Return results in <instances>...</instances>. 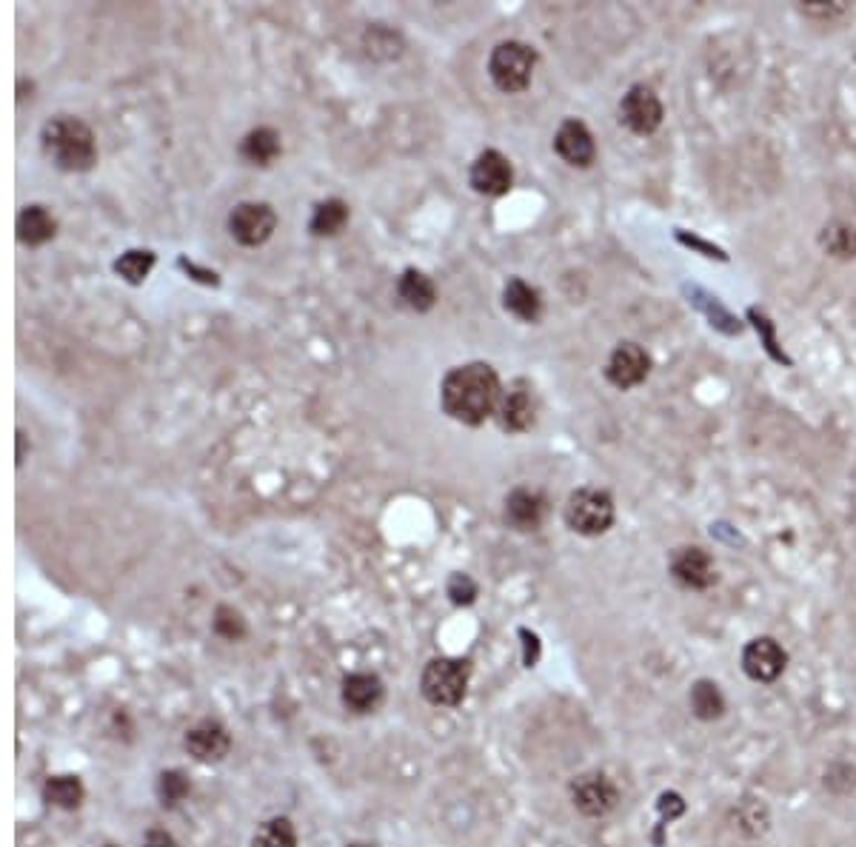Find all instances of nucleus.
Returning <instances> with one entry per match:
<instances>
[{
    "label": "nucleus",
    "mask_w": 856,
    "mask_h": 847,
    "mask_svg": "<svg viewBox=\"0 0 856 847\" xmlns=\"http://www.w3.org/2000/svg\"><path fill=\"white\" fill-rule=\"evenodd\" d=\"M345 223H349V204H343L340 197H331V200L317 204L309 229L317 238H334L345 229Z\"/></svg>",
    "instance_id": "4be33fe9"
},
{
    "label": "nucleus",
    "mask_w": 856,
    "mask_h": 847,
    "mask_svg": "<svg viewBox=\"0 0 856 847\" xmlns=\"http://www.w3.org/2000/svg\"><path fill=\"white\" fill-rule=\"evenodd\" d=\"M786 651L771 637H759L745 645L743 668L751 680L773 682L779 673L786 671Z\"/></svg>",
    "instance_id": "9b49d317"
},
{
    "label": "nucleus",
    "mask_w": 856,
    "mask_h": 847,
    "mask_svg": "<svg viewBox=\"0 0 856 847\" xmlns=\"http://www.w3.org/2000/svg\"><path fill=\"white\" fill-rule=\"evenodd\" d=\"M503 306L523 322H537L542 315L540 292L528 286L526 280H519V277L508 280L506 288H503Z\"/></svg>",
    "instance_id": "f3484780"
},
{
    "label": "nucleus",
    "mask_w": 856,
    "mask_h": 847,
    "mask_svg": "<svg viewBox=\"0 0 856 847\" xmlns=\"http://www.w3.org/2000/svg\"><path fill=\"white\" fill-rule=\"evenodd\" d=\"M215 630L223 634L226 639H238L243 637V619H240V614H234L232 608H220L218 619H215Z\"/></svg>",
    "instance_id": "c756f323"
},
{
    "label": "nucleus",
    "mask_w": 856,
    "mask_h": 847,
    "mask_svg": "<svg viewBox=\"0 0 856 847\" xmlns=\"http://www.w3.org/2000/svg\"><path fill=\"white\" fill-rule=\"evenodd\" d=\"M180 266L186 268V272H195V274H200V272H197L195 266H191V263H186V260H180ZM197 280H204V283H218V274H209V272H204V277H197Z\"/></svg>",
    "instance_id": "473e14b6"
},
{
    "label": "nucleus",
    "mask_w": 856,
    "mask_h": 847,
    "mask_svg": "<svg viewBox=\"0 0 856 847\" xmlns=\"http://www.w3.org/2000/svg\"><path fill=\"white\" fill-rule=\"evenodd\" d=\"M449 596L454 605H471L478 600V585L465 574H454L449 580Z\"/></svg>",
    "instance_id": "c85d7f7f"
},
{
    "label": "nucleus",
    "mask_w": 856,
    "mask_h": 847,
    "mask_svg": "<svg viewBox=\"0 0 856 847\" xmlns=\"http://www.w3.org/2000/svg\"><path fill=\"white\" fill-rule=\"evenodd\" d=\"M497 420L506 431H526L534 422V403L531 394L526 388H514V392L503 394L497 408Z\"/></svg>",
    "instance_id": "412c9836"
},
{
    "label": "nucleus",
    "mask_w": 856,
    "mask_h": 847,
    "mask_svg": "<svg viewBox=\"0 0 856 847\" xmlns=\"http://www.w3.org/2000/svg\"><path fill=\"white\" fill-rule=\"evenodd\" d=\"M691 707H694V714L700 719H716V716H723L725 711V700L720 688L714 682H696L694 691H691Z\"/></svg>",
    "instance_id": "b1692460"
},
{
    "label": "nucleus",
    "mask_w": 856,
    "mask_h": 847,
    "mask_svg": "<svg viewBox=\"0 0 856 847\" xmlns=\"http://www.w3.org/2000/svg\"><path fill=\"white\" fill-rule=\"evenodd\" d=\"M671 574L688 588H709L714 576V562L702 548H677L671 557Z\"/></svg>",
    "instance_id": "ddd939ff"
},
{
    "label": "nucleus",
    "mask_w": 856,
    "mask_h": 847,
    "mask_svg": "<svg viewBox=\"0 0 856 847\" xmlns=\"http://www.w3.org/2000/svg\"><path fill=\"white\" fill-rule=\"evenodd\" d=\"M397 295H400V300L406 302L411 311H420L422 315L428 308H435L437 286L431 283V277H426V274L417 272V268H406L400 280H397Z\"/></svg>",
    "instance_id": "aec40b11"
},
{
    "label": "nucleus",
    "mask_w": 856,
    "mask_h": 847,
    "mask_svg": "<svg viewBox=\"0 0 856 847\" xmlns=\"http://www.w3.org/2000/svg\"><path fill=\"white\" fill-rule=\"evenodd\" d=\"M822 245L836 257H856V229L845 223H834L822 234Z\"/></svg>",
    "instance_id": "bb28decb"
},
{
    "label": "nucleus",
    "mask_w": 856,
    "mask_h": 847,
    "mask_svg": "<svg viewBox=\"0 0 856 847\" xmlns=\"http://www.w3.org/2000/svg\"><path fill=\"white\" fill-rule=\"evenodd\" d=\"M571 799L574 805L585 813V816H605L617 805V788L605 773H585V777L574 779L571 784Z\"/></svg>",
    "instance_id": "1a4fd4ad"
},
{
    "label": "nucleus",
    "mask_w": 856,
    "mask_h": 847,
    "mask_svg": "<svg viewBox=\"0 0 856 847\" xmlns=\"http://www.w3.org/2000/svg\"><path fill=\"white\" fill-rule=\"evenodd\" d=\"M566 522L571 531L583 534V537L605 534L614 522V499L608 497V491L600 488L574 491L566 503Z\"/></svg>",
    "instance_id": "39448f33"
},
{
    "label": "nucleus",
    "mask_w": 856,
    "mask_h": 847,
    "mask_svg": "<svg viewBox=\"0 0 856 847\" xmlns=\"http://www.w3.org/2000/svg\"><path fill=\"white\" fill-rule=\"evenodd\" d=\"M281 134L268 127L252 129V132L240 141V157L252 166H272L281 157Z\"/></svg>",
    "instance_id": "6ab92c4d"
},
{
    "label": "nucleus",
    "mask_w": 856,
    "mask_h": 847,
    "mask_svg": "<svg viewBox=\"0 0 856 847\" xmlns=\"http://www.w3.org/2000/svg\"><path fill=\"white\" fill-rule=\"evenodd\" d=\"M546 517V497L534 488H514L506 499L508 526L517 531H537Z\"/></svg>",
    "instance_id": "4468645a"
},
{
    "label": "nucleus",
    "mask_w": 856,
    "mask_h": 847,
    "mask_svg": "<svg viewBox=\"0 0 856 847\" xmlns=\"http://www.w3.org/2000/svg\"><path fill=\"white\" fill-rule=\"evenodd\" d=\"M186 748L200 762H220L229 754V748H232V739H229L226 728L218 722H200L186 736Z\"/></svg>",
    "instance_id": "2eb2a0df"
},
{
    "label": "nucleus",
    "mask_w": 856,
    "mask_h": 847,
    "mask_svg": "<svg viewBox=\"0 0 856 847\" xmlns=\"http://www.w3.org/2000/svg\"><path fill=\"white\" fill-rule=\"evenodd\" d=\"M277 229V215L268 204H238L229 215V234L240 245H263Z\"/></svg>",
    "instance_id": "423d86ee"
},
{
    "label": "nucleus",
    "mask_w": 856,
    "mask_h": 847,
    "mask_svg": "<svg viewBox=\"0 0 856 847\" xmlns=\"http://www.w3.org/2000/svg\"><path fill=\"white\" fill-rule=\"evenodd\" d=\"M619 123L634 134H651L662 123V103L648 86H632L628 95L619 100Z\"/></svg>",
    "instance_id": "0eeeda50"
},
{
    "label": "nucleus",
    "mask_w": 856,
    "mask_h": 847,
    "mask_svg": "<svg viewBox=\"0 0 856 847\" xmlns=\"http://www.w3.org/2000/svg\"><path fill=\"white\" fill-rule=\"evenodd\" d=\"M351 847H365V845H351Z\"/></svg>",
    "instance_id": "72a5a7b5"
},
{
    "label": "nucleus",
    "mask_w": 856,
    "mask_h": 847,
    "mask_svg": "<svg viewBox=\"0 0 856 847\" xmlns=\"http://www.w3.org/2000/svg\"><path fill=\"white\" fill-rule=\"evenodd\" d=\"M146 845L149 847H172V839L163 831H152V834L146 836Z\"/></svg>",
    "instance_id": "2f4dec72"
},
{
    "label": "nucleus",
    "mask_w": 856,
    "mask_h": 847,
    "mask_svg": "<svg viewBox=\"0 0 856 847\" xmlns=\"http://www.w3.org/2000/svg\"><path fill=\"white\" fill-rule=\"evenodd\" d=\"M469 662L465 659H431L422 671V696L431 705H460L469 688Z\"/></svg>",
    "instance_id": "20e7f679"
},
{
    "label": "nucleus",
    "mask_w": 856,
    "mask_h": 847,
    "mask_svg": "<svg viewBox=\"0 0 856 847\" xmlns=\"http://www.w3.org/2000/svg\"><path fill=\"white\" fill-rule=\"evenodd\" d=\"M555 148L562 161L571 163V166H591L594 157H597V146H594V138H591L589 127L583 120H566L555 138Z\"/></svg>",
    "instance_id": "f8f14e48"
},
{
    "label": "nucleus",
    "mask_w": 856,
    "mask_h": 847,
    "mask_svg": "<svg viewBox=\"0 0 856 847\" xmlns=\"http://www.w3.org/2000/svg\"><path fill=\"white\" fill-rule=\"evenodd\" d=\"M442 411L451 420L465 422V426H480L492 414H497L503 388L500 377L489 363H469L460 369H451L442 380L440 388Z\"/></svg>",
    "instance_id": "f257e3e1"
},
{
    "label": "nucleus",
    "mask_w": 856,
    "mask_h": 847,
    "mask_svg": "<svg viewBox=\"0 0 856 847\" xmlns=\"http://www.w3.org/2000/svg\"><path fill=\"white\" fill-rule=\"evenodd\" d=\"M157 793H161L163 805H177V802L189 793V779L183 777L180 770H169V773H163L161 782H157Z\"/></svg>",
    "instance_id": "cd10ccee"
},
{
    "label": "nucleus",
    "mask_w": 856,
    "mask_h": 847,
    "mask_svg": "<svg viewBox=\"0 0 856 847\" xmlns=\"http://www.w3.org/2000/svg\"><path fill=\"white\" fill-rule=\"evenodd\" d=\"M43 152L50 154L52 163L64 172H89L98 163V146H95V134L86 127L84 120L61 114L52 118L43 127Z\"/></svg>",
    "instance_id": "f03ea898"
},
{
    "label": "nucleus",
    "mask_w": 856,
    "mask_h": 847,
    "mask_svg": "<svg viewBox=\"0 0 856 847\" xmlns=\"http://www.w3.org/2000/svg\"><path fill=\"white\" fill-rule=\"evenodd\" d=\"M469 180L471 186H474V191H480V195L500 197L512 189L514 168L506 154H500L497 148H485L478 161L471 163Z\"/></svg>",
    "instance_id": "6e6552de"
},
{
    "label": "nucleus",
    "mask_w": 856,
    "mask_h": 847,
    "mask_svg": "<svg viewBox=\"0 0 856 847\" xmlns=\"http://www.w3.org/2000/svg\"><path fill=\"white\" fill-rule=\"evenodd\" d=\"M534 66H537V52L519 41L500 43L489 57V75L494 86L506 95H517L531 84Z\"/></svg>",
    "instance_id": "7ed1b4c3"
},
{
    "label": "nucleus",
    "mask_w": 856,
    "mask_h": 847,
    "mask_svg": "<svg viewBox=\"0 0 856 847\" xmlns=\"http://www.w3.org/2000/svg\"><path fill=\"white\" fill-rule=\"evenodd\" d=\"M14 229H18V240H21L23 245H43L57 234V220L52 218V211L46 209V206L32 204L23 206Z\"/></svg>",
    "instance_id": "dca6fc26"
},
{
    "label": "nucleus",
    "mask_w": 856,
    "mask_h": 847,
    "mask_svg": "<svg viewBox=\"0 0 856 847\" xmlns=\"http://www.w3.org/2000/svg\"><path fill=\"white\" fill-rule=\"evenodd\" d=\"M380 700H383V682L372 673H351L343 680V702L351 711H358V714L374 711Z\"/></svg>",
    "instance_id": "a211bd4d"
},
{
    "label": "nucleus",
    "mask_w": 856,
    "mask_h": 847,
    "mask_svg": "<svg viewBox=\"0 0 856 847\" xmlns=\"http://www.w3.org/2000/svg\"><path fill=\"white\" fill-rule=\"evenodd\" d=\"M254 847H297L295 827L288 820L266 822V825H260L257 836H254Z\"/></svg>",
    "instance_id": "a878e982"
},
{
    "label": "nucleus",
    "mask_w": 856,
    "mask_h": 847,
    "mask_svg": "<svg viewBox=\"0 0 856 847\" xmlns=\"http://www.w3.org/2000/svg\"><path fill=\"white\" fill-rule=\"evenodd\" d=\"M648 369H651V360H648L646 351L637 343H619L608 358V365H605V377L611 385H617L625 392V388L643 383L648 377Z\"/></svg>",
    "instance_id": "9d476101"
},
{
    "label": "nucleus",
    "mask_w": 856,
    "mask_h": 847,
    "mask_svg": "<svg viewBox=\"0 0 856 847\" xmlns=\"http://www.w3.org/2000/svg\"><path fill=\"white\" fill-rule=\"evenodd\" d=\"M46 799L57 807H78L84 799V784L78 777H52L46 782Z\"/></svg>",
    "instance_id": "393cba45"
},
{
    "label": "nucleus",
    "mask_w": 856,
    "mask_h": 847,
    "mask_svg": "<svg viewBox=\"0 0 856 847\" xmlns=\"http://www.w3.org/2000/svg\"><path fill=\"white\" fill-rule=\"evenodd\" d=\"M748 315H751V320H754V326H757V331H762V337H766V349L771 351V354H773V358H777V360H786V363H788V358H786V354H782V351L777 349V340H773V329H771V322H768L766 317L759 315L757 308H751V311H748Z\"/></svg>",
    "instance_id": "7c9ffc66"
},
{
    "label": "nucleus",
    "mask_w": 856,
    "mask_h": 847,
    "mask_svg": "<svg viewBox=\"0 0 856 847\" xmlns=\"http://www.w3.org/2000/svg\"><path fill=\"white\" fill-rule=\"evenodd\" d=\"M152 266H155V254L132 249V252L120 254V257L114 260V274H120V277L132 283V286H141L149 277V272H152Z\"/></svg>",
    "instance_id": "5701e85b"
}]
</instances>
